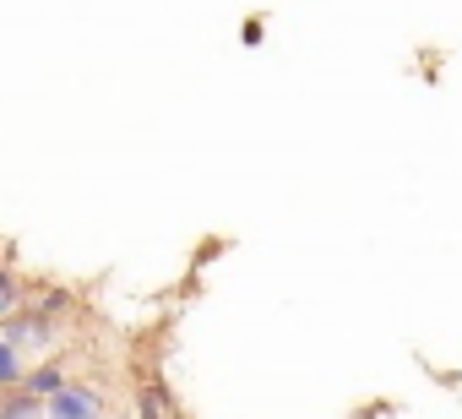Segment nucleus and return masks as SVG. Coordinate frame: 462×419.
<instances>
[{
	"mask_svg": "<svg viewBox=\"0 0 462 419\" xmlns=\"http://www.w3.org/2000/svg\"><path fill=\"white\" fill-rule=\"evenodd\" d=\"M60 332H66V321H55V316H44V311H17V316H0V343H12V349H23L28 359L39 354H50L55 343H60Z\"/></svg>",
	"mask_w": 462,
	"mask_h": 419,
	"instance_id": "obj_1",
	"label": "nucleus"
},
{
	"mask_svg": "<svg viewBox=\"0 0 462 419\" xmlns=\"http://www.w3.org/2000/svg\"><path fill=\"white\" fill-rule=\"evenodd\" d=\"M50 419H109V392L98 381H71L60 397H50Z\"/></svg>",
	"mask_w": 462,
	"mask_h": 419,
	"instance_id": "obj_2",
	"label": "nucleus"
},
{
	"mask_svg": "<svg viewBox=\"0 0 462 419\" xmlns=\"http://www.w3.org/2000/svg\"><path fill=\"white\" fill-rule=\"evenodd\" d=\"M66 386H71V376H66V365H60V359H39V365L28 370V381H23V392H33L39 403L60 397Z\"/></svg>",
	"mask_w": 462,
	"mask_h": 419,
	"instance_id": "obj_3",
	"label": "nucleus"
},
{
	"mask_svg": "<svg viewBox=\"0 0 462 419\" xmlns=\"http://www.w3.org/2000/svg\"><path fill=\"white\" fill-rule=\"evenodd\" d=\"M0 419H50V403H39L33 392H0Z\"/></svg>",
	"mask_w": 462,
	"mask_h": 419,
	"instance_id": "obj_4",
	"label": "nucleus"
},
{
	"mask_svg": "<svg viewBox=\"0 0 462 419\" xmlns=\"http://www.w3.org/2000/svg\"><path fill=\"white\" fill-rule=\"evenodd\" d=\"M17 311H28V284L12 267V273H0V316H17Z\"/></svg>",
	"mask_w": 462,
	"mask_h": 419,
	"instance_id": "obj_5",
	"label": "nucleus"
},
{
	"mask_svg": "<svg viewBox=\"0 0 462 419\" xmlns=\"http://www.w3.org/2000/svg\"><path fill=\"white\" fill-rule=\"evenodd\" d=\"M240 44H245V50L267 44V23H262V17H245V23H240Z\"/></svg>",
	"mask_w": 462,
	"mask_h": 419,
	"instance_id": "obj_6",
	"label": "nucleus"
}]
</instances>
